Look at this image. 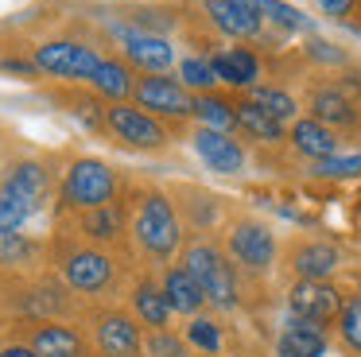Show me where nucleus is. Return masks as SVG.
Masks as SVG:
<instances>
[{
	"instance_id": "1",
	"label": "nucleus",
	"mask_w": 361,
	"mask_h": 357,
	"mask_svg": "<svg viewBox=\"0 0 361 357\" xmlns=\"http://www.w3.org/2000/svg\"><path fill=\"white\" fill-rule=\"evenodd\" d=\"M133 237L140 245L144 256L152 260H171L183 245V222H179V210L175 202L167 198L164 190L148 186V190L136 198L133 210Z\"/></svg>"
},
{
	"instance_id": "2",
	"label": "nucleus",
	"mask_w": 361,
	"mask_h": 357,
	"mask_svg": "<svg viewBox=\"0 0 361 357\" xmlns=\"http://www.w3.org/2000/svg\"><path fill=\"white\" fill-rule=\"evenodd\" d=\"M183 268L198 279V287H202V295H206V307H214V310H237L241 307V284H237L233 260H229L218 245H210V241L187 245Z\"/></svg>"
},
{
	"instance_id": "3",
	"label": "nucleus",
	"mask_w": 361,
	"mask_h": 357,
	"mask_svg": "<svg viewBox=\"0 0 361 357\" xmlns=\"http://www.w3.org/2000/svg\"><path fill=\"white\" fill-rule=\"evenodd\" d=\"M117 171L109 167L105 159H94V155H82V159H74L71 167L63 171V190H59V198H63L66 210H97V206H109V202H117Z\"/></svg>"
},
{
	"instance_id": "4",
	"label": "nucleus",
	"mask_w": 361,
	"mask_h": 357,
	"mask_svg": "<svg viewBox=\"0 0 361 357\" xmlns=\"http://www.w3.org/2000/svg\"><path fill=\"white\" fill-rule=\"evenodd\" d=\"M63 284L78 295H102L117 284V260L102 245H74L59 256Z\"/></svg>"
},
{
	"instance_id": "5",
	"label": "nucleus",
	"mask_w": 361,
	"mask_h": 357,
	"mask_svg": "<svg viewBox=\"0 0 361 357\" xmlns=\"http://www.w3.org/2000/svg\"><path fill=\"white\" fill-rule=\"evenodd\" d=\"M105 128H109L121 144L136 147V152H164V147L171 144V132L164 128V121L144 113L140 105H128V101L105 105Z\"/></svg>"
},
{
	"instance_id": "6",
	"label": "nucleus",
	"mask_w": 361,
	"mask_h": 357,
	"mask_svg": "<svg viewBox=\"0 0 361 357\" xmlns=\"http://www.w3.org/2000/svg\"><path fill=\"white\" fill-rule=\"evenodd\" d=\"M32 62L39 74L63 78V82H90L94 70L102 66V54L78 39H47L32 51Z\"/></svg>"
},
{
	"instance_id": "7",
	"label": "nucleus",
	"mask_w": 361,
	"mask_h": 357,
	"mask_svg": "<svg viewBox=\"0 0 361 357\" xmlns=\"http://www.w3.org/2000/svg\"><path fill=\"white\" fill-rule=\"evenodd\" d=\"M226 248H229V260L237 268L252 272V276H264L276 264V233L257 217H241V222L229 225Z\"/></svg>"
},
{
	"instance_id": "8",
	"label": "nucleus",
	"mask_w": 361,
	"mask_h": 357,
	"mask_svg": "<svg viewBox=\"0 0 361 357\" xmlns=\"http://www.w3.org/2000/svg\"><path fill=\"white\" fill-rule=\"evenodd\" d=\"M136 105L152 116H171V121H183V116L195 113V97L190 90L171 74H144L136 78V90H133Z\"/></svg>"
},
{
	"instance_id": "9",
	"label": "nucleus",
	"mask_w": 361,
	"mask_h": 357,
	"mask_svg": "<svg viewBox=\"0 0 361 357\" xmlns=\"http://www.w3.org/2000/svg\"><path fill=\"white\" fill-rule=\"evenodd\" d=\"M97 357H140L144 353V334L128 310H97L90 326Z\"/></svg>"
},
{
	"instance_id": "10",
	"label": "nucleus",
	"mask_w": 361,
	"mask_h": 357,
	"mask_svg": "<svg viewBox=\"0 0 361 357\" xmlns=\"http://www.w3.org/2000/svg\"><path fill=\"white\" fill-rule=\"evenodd\" d=\"M47 190H51V175L39 159H16L0 183V202L4 206H16L20 214L32 217L35 210L47 202Z\"/></svg>"
},
{
	"instance_id": "11",
	"label": "nucleus",
	"mask_w": 361,
	"mask_h": 357,
	"mask_svg": "<svg viewBox=\"0 0 361 357\" xmlns=\"http://www.w3.org/2000/svg\"><path fill=\"white\" fill-rule=\"evenodd\" d=\"M117 43H121V54H125L128 66L144 70V74H167L175 66V47L159 31L117 28Z\"/></svg>"
},
{
	"instance_id": "12",
	"label": "nucleus",
	"mask_w": 361,
	"mask_h": 357,
	"mask_svg": "<svg viewBox=\"0 0 361 357\" xmlns=\"http://www.w3.org/2000/svg\"><path fill=\"white\" fill-rule=\"evenodd\" d=\"M288 307L295 318H311V322L326 326L338 322V315H342V295L326 279H295L288 291Z\"/></svg>"
},
{
	"instance_id": "13",
	"label": "nucleus",
	"mask_w": 361,
	"mask_h": 357,
	"mask_svg": "<svg viewBox=\"0 0 361 357\" xmlns=\"http://www.w3.org/2000/svg\"><path fill=\"white\" fill-rule=\"evenodd\" d=\"M24 346H32L39 357H90V346L74 326L59 318H43L24 330Z\"/></svg>"
},
{
	"instance_id": "14",
	"label": "nucleus",
	"mask_w": 361,
	"mask_h": 357,
	"mask_svg": "<svg viewBox=\"0 0 361 357\" xmlns=\"http://www.w3.org/2000/svg\"><path fill=\"white\" fill-rule=\"evenodd\" d=\"M206 20L226 39H257L264 31V16L252 8V0H206Z\"/></svg>"
},
{
	"instance_id": "15",
	"label": "nucleus",
	"mask_w": 361,
	"mask_h": 357,
	"mask_svg": "<svg viewBox=\"0 0 361 357\" xmlns=\"http://www.w3.org/2000/svg\"><path fill=\"white\" fill-rule=\"evenodd\" d=\"M195 152L214 175H241L245 171V147L229 132H218V128H206L202 124L195 132Z\"/></svg>"
},
{
	"instance_id": "16",
	"label": "nucleus",
	"mask_w": 361,
	"mask_h": 357,
	"mask_svg": "<svg viewBox=\"0 0 361 357\" xmlns=\"http://www.w3.org/2000/svg\"><path fill=\"white\" fill-rule=\"evenodd\" d=\"M326 326L311 322V318H288V326L276 338V357H322L326 353Z\"/></svg>"
},
{
	"instance_id": "17",
	"label": "nucleus",
	"mask_w": 361,
	"mask_h": 357,
	"mask_svg": "<svg viewBox=\"0 0 361 357\" xmlns=\"http://www.w3.org/2000/svg\"><path fill=\"white\" fill-rule=\"evenodd\" d=\"M288 260H291L295 279H330L338 272V264H342V253L330 241H303V245L291 248Z\"/></svg>"
},
{
	"instance_id": "18",
	"label": "nucleus",
	"mask_w": 361,
	"mask_h": 357,
	"mask_svg": "<svg viewBox=\"0 0 361 357\" xmlns=\"http://www.w3.org/2000/svg\"><path fill=\"white\" fill-rule=\"evenodd\" d=\"M128 307H133V318L136 322H144L148 330H167V322H171V303H167L164 287L152 284V279H140V284L133 287V295H128Z\"/></svg>"
},
{
	"instance_id": "19",
	"label": "nucleus",
	"mask_w": 361,
	"mask_h": 357,
	"mask_svg": "<svg viewBox=\"0 0 361 357\" xmlns=\"http://www.w3.org/2000/svg\"><path fill=\"white\" fill-rule=\"evenodd\" d=\"M291 147H295L299 155H307V159H330V155H338V136L334 128H326L322 121H314V116H299L295 124H291Z\"/></svg>"
},
{
	"instance_id": "20",
	"label": "nucleus",
	"mask_w": 361,
	"mask_h": 357,
	"mask_svg": "<svg viewBox=\"0 0 361 357\" xmlns=\"http://www.w3.org/2000/svg\"><path fill=\"white\" fill-rule=\"evenodd\" d=\"M214 70H218V82L233 85V90H252V85H260V59L252 51H245V47H233V51H218L210 54Z\"/></svg>"
},
{
	"instance_id": "21",
	"label": "nucleus",
	"mask_w": 361,
	"mask_h": 357,
	"mask_svg": "<svg viewBox=\"0 0 361 357\" xmlns=\"http://www.w3.org/2000/svg\"><path fill=\"white\" fill-rule=\"evenodd\" d=\"M159 287H164V295H167V303H171L175 315H190V318H195L198 310L206 307L202 287H198V279L190 276V272L183 268V264L167 268V272H164V279H159Z\"/></svg>"
},
{
	"instance_id": "22",
	"label": "nucleus",
	"mask_w": 361,
	"mask_h": 357,
	"mask_svg": "<svg viewBox=\"0 0 361 357\" xmlns=\"http://www.w3.org/2000/svg\"><path fill=\"white\" fill-rule=\"evenodd\" d=\"M90 85H94L97 97H105L113 105V101H128V97H133L136 78H133V66H128L125 59H102V66L94 70Z\"/></svg>"
},
{
	"instance_id": "23",
	"label": "nucleus",
	"mask_w": 361,
	"mask_h": 357,
	"mask_svg": "<svg viewBox=\"0 0 361 357\" xmlns=\"http://www.w3.org/2000/svg\"><path fill=\"white\" fill-rule=\"evenodd\" d=\"M78 233L90 237L94 245H113V241L125 233V210H121L117 202L97 206V210H82L78 214Z\"/></svg>"
},
{
	"instance_id": "24",
	"label": "nucleus",
	"mask_w": 361,
	"mask_h": 357,
	"mask_svg": "<svg viewBox=\"0 0 361 357\" xmlns=\"http://www.w3.org/2000/svg\"><path fill=\"white\" fill-rule=\"evenodd\" d=\"M311 116L326 128H353L357 124V105L342 90H314L311 93Z\"/></svg>"
},
{
	"instance_id": "25",
	"label": "nucleus",
	"mask_w": 361,
	"mask_h": 357,
	"mask_svg": "<svg viewBox=\"0 0 361 357\" xmlns=\"http://www.w3.org/2000/svg\"><path fill=\"white\" fill-rule=\"evenodd\" d=\"M233 113H237V128L245 132L249 140H264V144H276L283 140V121H276L272 113L257 105V101H233Z\"/></svg>"
},
{
	"instance_id": "26",
	"label": "nucleus",
	"mask_w": 361,
	"mask_h": 357,
	"mask_svg": "<svg viewBox=\"0 0 361 357\" xmlns=\"http://www.w3.org/2000/svg\"><path fill=\"white\" fill-rule=\"evenodd\" d=\"M198 121L206 124V128H218V132H229L237 128V113H233V101L218 97V93H198L195 97V113Z\"/></svg>"
},
{
	"instance_id": "27",
	"label": "nucleus",
	"mask_w": 361,
	"mask_h": 357,
	"mask_svg": "<svg viewBox=\"0 0 361 357\" xmlns=\"http://www.w3.org/2000/svg\"><path fill=\"white\" fill-rule=\"evenodd\" d=\"M179 82L187 85V90L214 93V85H218V70H214L210 59H202V54H190V59L179 62Z\"/></svg>"
},
{
	"instance_id": "28",
	"label": "nucleus",
	"mask_w": 361,
	"mask_h": 357,
	"mask_svg": "<svg viewBox=\"0 0 361 357\" xmlns=\"http://www.w3.org/2000/svg\"><path fill=\"white\" fill-rule=\"evenodd\" d=\"M183 338H187L190 349H202V353H210V357L221 353V326L214 322V318L195 315V318L187 322V330H183Z\"/></svg>"
},
{
	"instance_id": "29",
	"label": "nucleus",
	"mask_w": 361,
	"mask_h": 357,
	"mask_svg": "<svg viewBox=\"0 0 361 357\" xmlns=\"http://www.w3.org/2000/svg\"><path fill=\"white\" fill-rule=\"evenodd\" d=\"M249 101H257V105L264 109V113H272L276 121H291V116L299 113L295 97H291V93H283V90H276V85H252Z\"/></svg>"
},
{
	"instance_id": "30",
	"label": "nucleus",
	"mask_w": 361,
	"mask_h": 357,
	"mask_svg": "<svg viewBox=\"0 0 361 357\" xmlns=\"http://www.w3.org/2000/svg\"><path fill=\"white\" fill-rule=\"evenodd\" d=\"M252 8H257L268 23H276V28H283V31H303L307 28L303 12L291 8V4H283V0H252Z\"/></svg>"
},
{
	"instance_id": "31",
	"label": "nucleus",
	"mask_w": 361,
	"mask_h": 357,
	"mask_svg": "<svg viewBox=\"0 0 361 357\" xmlns=\"http://www.w3.org/2000/svg\"><path fill=\"white\" fill-rule=\"evenodd\" d=\"M144 353L148 357H190L187 338H175L171 330H148L144 334Z\"/></svg>"
},
{
	"instance_id": "32",
	"label": "nucleus",
	"mask_w": 361,
	"mask_h": 357,
	"mask_svg": "<svg viewBox=\"0 0 361 357\" xmlns=\"http://www.w3.org/2000/svg\"><path fill=\"white\" fill-rule=\"evenodd\" d=\"M338 330H342V341H345V346H350L353 353H361V295H353V299L342 303Z\"/></svg>"
},
{
	"instance_id": "33",
	"label": "nucleus",
	"mask_w": 361,
	"mask_h": 357,
	"mask_svg": "<svg viewBox=\"0 0 361 357\" xmlns=\"http://www.w3.org/2000/svg\"><path fill=\"white\" fill-rule=\"evenodd\" d=\"M314 175L322 178H357L361 175V155H330L314 163Z\"/></svg>"
},
{
	"instance_id": "34",
	"label": "nucleus",
	"mask_w": 361,
	"mask_h": 357,
	"mask_svg": "<svg viewBox=\"0 0 361 357\" xmlns=\"http://www.w3.org/2000/svg\"><path fill=\"white\" fill-rule=\"evenodd\" d=\"M27 253H32V245L24 241V233H0V260L4 264L20 260V256H27Z\"/></svg>"
},
{
	"instance_id": "35",
	"label": "nucleus",
	"mask_w": 361,
	"mask_h": 357,
	"mask_svg": "<svg viewBox=\"0 0 361 357\" xmlns=\"http://www.w3.org/2000/svg\"><path fill=\"white\" fill-rule=\"evenodd\" d=\"M307 54L319 59V62H334V66H342V62H345V54L338 51L334 43H322V39H311V43H307Z\"/></svg>"
},
{
	"instance_id": "36",
	"label": "nucleus",
	"mask_w": 361,
	"mask_h": 357,
	"mask_svg": "<svg viewBox=\"0 0 361 357\" xmlns=\"http://www.w3.org/2000/svg\"><path fill=\"white\" fill-rule=\"evenodd\" d=\"M314 4H319L326 16H334V20H345V16L357 8V0H314Z\"/></svg>"
},
{
	"instance_id": "37",
	"label": "nucleus",
	"mask_w": 361,
	"mask_h": 357,
	"mask_svg": "<svg viewBox=\"0 0 361 357\" xmlns=\"http://www.w3.org/2000/svg\"><path fill=\"white\" fill-rule=\"evenodd\" d=\"M0 357H39V353L24 341H12V346H0Z\"/></svg>"
}]
</instances>
